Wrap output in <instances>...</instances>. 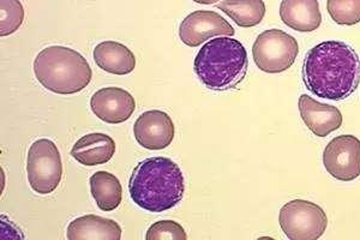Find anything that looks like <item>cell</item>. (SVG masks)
<instances>
[{
  "label": "cell",
  "instance_id": "7c38bea8",
  "mask_svg": "<svg viewBox=\"0 0 360 240\" xmlns=\"http://www.w3.org/2000/svg\"><path fill=\"white\" fill-rule=\"evenodd\" d=\"M300 117L307 129L317 137H327L342 125L344 118L339 108L319 102L307 94H303L298 101Z\"/></svg>",
  "mask_w": 360,
  "mask_h": 240
},
{
  "label": "cell",
  "instance_id": "8992f818",
  "mask_svg": "<svg viewBox=\"0 0 360 240\" xmlns=\"http://www.w3.org/2000/svg\"><path fill=\"white\" fill-rule=\"evenodd\" d=\"M30 187L39 195H49L62 182L63 163L53 141L40 139L30 146L27 159Z\"/></svg>",
  "mask_w": 360,
  "mask_h": 240
},
{
  "label": "cell",
  "instance_id": "5bb4252c",
  "mask_svg": "<svg viewBox=\"0 0 360 240\" xmlns=\"http://www.w3.org/2000/svg\"><path fill=\"white\" fill-rule=\"evenodd\" d=\"M115 153V139L108 134H88L75 143L71 155L83 166H98L111 161Z\"/></svg>",
  "mask_w": 360,
  "mask_h": 240
},
{
  "label": "cell",
  "instance_id": "5b68a950",
  "mask_svg": "<svg viewBox=\"0 0 360 240\" xmlns=\"http://www.w3.org/2000/svg\"><path fill=\"white\" fill-rule=\"evenodd\" d=\"M298 54V41L280 29L259 34L252 46L255 64L266 74H281L290 69Z\"/></svg>",
  "mask_w": 360,
  "mask_h": 240
},
{
  "label": "cell",
  "instance_id": "2e32d148",
  "mask_svg": "<svg viewBox=\"0 0 360 240\" xmlns=\"http://www.w3.org/2000/svg\"><path fill=\"white\" fill-rule=\"evenodd\" d=\"M94 61L98 68L108 74H131L136 68L135 54L127 46L117 41H103L94 49Z\"/></svg>",
  "mask_w": 360,
  "mask_h": 240
},
{
  "label": "cell",
  "instance_id": "3957f363",
  "mask_svg": "<svg viewBox=\"0 0 360 240\" xmlns=\"http://www.w3.org/2000/svg\"><path fill=\"white\" fill-rule=\"evenodd\" d=\"M249 58L240 41L229 37L209 40L195 58L193 70L203 86L214 91L236 89L246 77Z\"/></svg>",
  "mask_w": 360,
  "mask_h": 240
},
{
  "label": "cell",
  "instance_id": "30bf717a",
  "mask_svg": "<svg viewBox=\"0 0 360 240\" xmlns=\"http://www.w3.org/2000/svg\"><path fill=\"white\" fill-rule=\"evenodd\" d=\"M134 134L141 147L161 151L172 143L176 127L167 113L159 110H147L136 120Z\"/></svg>",
  "mask_w": 360,
  "mask_h": 240
},
{
  "label": "cell",
  "instance_id": "ba28073f",
  "mask_svg": "<svg viewBox=\"0 0 360 240\" xmlns=\"http://www.w3.org/2000/svg\"><path fill=\"white\" fill-rule=\"evenodd\" d=\"M328 173L341 182H352L360 175V141L352 134H341L328 143L323 153Z\"/></svg>",
  "mask_w": 360,
  "mask_h": 240
},
{
  "label": "cell",
  "instance_id": "7a4b0ae2",
  "mask_svg": "<svg viewBox=\"0 0 360 240\" xmlns=\"http://www.w3.org/2000/svg\"><path fill=\"white\" fill-rule=\"evenodd\" d=\"M129 192L132 201L144 210L166 212L184 197V175L178 163L168 158H149L134 168Z\"/></svg>",
  "mask_w": 360,
  "mask_h": 240
},
{
  "label": "cell",
  "instance_id": "4fadbf2b",
  "mask_svg": "<svg viewBox=\"0 0 360 240\" xmlns=\"http://www.w3.org/2000/svg\"><path fill=\"white\" fill-rule=\"evenodd\" d=\"M280 17L287 27L302 33H311L322 23L319 0H283Z\"/></svg>",
  "mask_w": 360,
  "mask_h": 240
},
{
  "label": "cell",
  "instance_id": "8fae6325",
  "mask_svg": "<svg viewBox=\"0 0 360 240\" xmlns=\"http://www.w3.org/2000/svg\"><path fill=\"white\" fill-rule=\"evenodd\" d=\"M90 108L103 122L117 125L130 119L136 110V101L127 90L106 87L91 96Z\"/></svg>",
  "mask_w": 360,
  "mask_h": 240
},
{
  "label": "cell",
  "instance_id": "277c9868",
  "mask_svg": "<svg viewBox=\"0 0 360 240\" xmlns=\"http://www.w3.org/2000/svg\"><path fill=\"white\" fill-rule=\"evenodd\" d=\"M39 83L52 93L71 95L89 86L93 71L82 54L64 46H49L34 61Z\"/></svg>",
  "mask_w": 360,
  "mask_h": 240
},
{
  "label": "cell",
  "instance_id": "52a82bcc",
  "mask_svg": "<svg viewBox=\"0 0 360 240\" xmlns=\"http://www.w3.org/2000/svg\"><path fill=\"white\" fill-rule=\"evenodd\" d=\"M278 222L288 239L317 240L327 229L328 217L319 204L293 200L281 208Z\"/></svg>",
  "mask_w": 360,
  "mask_h": 240
},
{
  "label": "cell",
  "instance_id": "d6986e66",
  "mask_svg": "<svg viewBox=\"0 0 360 240\" xmlns=\"http://www.w3.org/2000/svg\"><path fill=\"white\" fill-rule=\"evenodd\" d=\"M25 20V8L20 0H0V35L17 32Z\"/></svg>",
  "mask_w": 360,
  "mask_h": 240
},
{
  "label": "cell",
  "instance_id": "9c48e42d",
  "mask_svg": "<svg viewBox=\"0 0 360 240\" xmlns=\"http://www.w3.org/2000/svg\"><path fill=\"white\" fill-rule=\"evenodd\" d=\"M234 33L233 27L224 17L205 10L190 13L179 27L180 40L188 47H198L212 37H232Z\"/></svg>",
  "mask_w": 360,
  "mask_h": 240
},
{
  "label": "cell",
  "instance_id": "ffe728a7",
  "mask_svg": "<svg viewBox=\"0 0 360 240\" xmlns=\"http://www.w3.org/2000/svg\"><path fill=\"white\" fill-rule=\"evenodd\" d=\"M327 10L340 25H354L360 22V0H328Z\"/></svg>",
  "mask_w": 360,
  "mask_h": 240
},
{
  "label": "cell",
  "instance_id": "e0dca14e",
  "mask_svg": "<svg viewBox=\"0 0 360 240\" xmlns=\"http://www.w3.org/2000/svg\"><path fill=\"white\" fill-rule=\"evenodd\" d=\"M90 192L98 209L113 212L122 203L123 187L118 178L106 171L95 172L90 177Z\"/></svg>",
  "mask_w": 360,
  "mask_h": 240
},
{
  "label": "cell",
  "instance_id": "ac0fdd59",
  "mask_svg": "<svg viewBox=\"0 0 360 240\" xmlns=\"http://www.w3.org/2000/svg\"><path fill=\"white\" fill-rule=\"evenodd\" d=\"M217 8L242 28H252L259 25L266 11L263 0H222L217 4Z\"/></svg>",
  "mask_w": 360,
  "mask_h": 240
},
{
  "label": "cell",
  "instance_id": "44dd1931",
  "mask_svg": "<svg viewBox=\"0 0 360 240\" xmlns=\"http://www.w3.org/2000/svg\"><path fill=\"white\" fill-rule=\"evenodd\" d=\"M147 240H185L188 234L184 228L172 220L158 221L148 229Z\"/></svg>",
  "mask_w": 360,
  "mask_h": 240
},
{
  "label": "cell",
  "instance_id": "9a60e30c",
  "mask_svg": "<svg viewBox=\"0 0 360 240\" xmlns=\"http://www.w3.org/2000/svg\"><path fill=\"white\" fill-rule=\"evenodd\" d=\"M66 236L69 240H119L122 227L111 219L84 215L70 222Z\"/></svg>",
  "mask_w": 360,
  "mask_h": 240
},
{
  "label": "cell",
  "instance_id": "7402d4cb",
  "mask_svg": "<svg viewBox=\"0 0 360 240\" xmlns=\"http://www.w3.org/2000/svg\"><path fill=\"white\" fill-rule=\"evenodd\" d=\"M193 1H195V3H197V4L212 5V4H217V1H219V0H193Z\"/></svg>",
  "mask_w": 360,
  "mask_h": 240
},
{
  "label": "cell",
  "instance_id": "6da1fadb",
  "mask_svg": "<svg viewBox=\"0 0 360 240\" xmlns=\"http://www.w3.org/2000/svg\"><path fill=\"white\" fill-rule=\"evenodd\" d=\"M302 76L307 89L326 100L341 101L359 87L360 58L342 41H323L307 51Z\"/></svg>",
  "mask_w": 360,
  "mask_h": 240
}]
</instances>
